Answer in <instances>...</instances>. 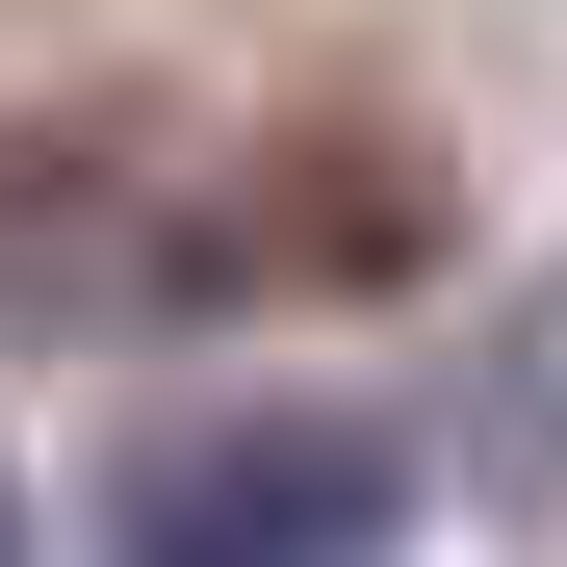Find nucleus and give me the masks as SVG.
I'll return each instance as SVG.
<instances>
[{"label":"nucleus","mask_w":567,"mask_h":567,"mask_svg":"<svg viewBox=\"0 0 567 567\" xmlns=\"http://www.w3.org/2000/svg\"><path fill=\"white\" fill-rule=\"evenodd\" d=\"M413 181L388 155H155V130H0V310L27 336H181L284 310V284H388Z\"/></svg>","instance_id":"obj_1"},{"label":"nucleus","mask_w":567,"mask_h":567,"mask_svg":"<svg viewBox=\"0 0 567 567\" xmlns=\"http://www.w3.org/2000/svg\"><path fill=\"white\" fill-rule=\"evenodd\" d=\"M336 542H388V439L361 413H258V439L130 464V567H336Z\"/></svg>","instance_id":"obj_2"},{"label":"nucleus","mask_w":567,"mask_h":567,"mask_svg":"<svg viewBox=\"0 0 567 567\" xmlns=\"http://www.w3.org/2000/svg\"><path fill=\"white\" fill-rule=\"evenodd\" d=\"M0 567H27V491H0Z\"/></svg>","instance_id":"obj_3"}]
</instances>
